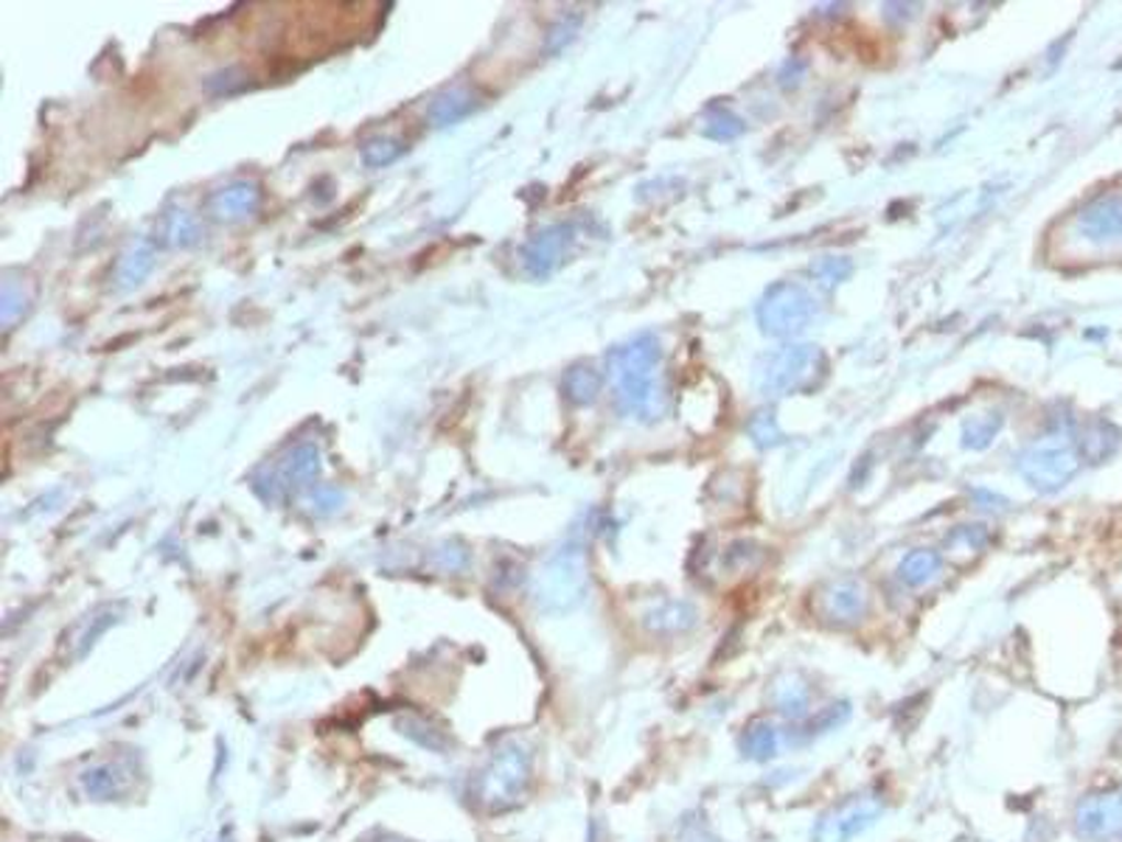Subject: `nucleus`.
Instances as JSON below:
<instances>
[{"label": "nucleus", "mask_w": 1122, "mask_h": 842, "mask_svg": "<svg viewBox=\"0 0 1122 842\" xmlns=\"http://www.w3.org/2000/svg\"><path fill=\"white\" fill-rule=\"evenodd\" d=\"M1075 441H1078L1080 461H1086V464H1103L1106 458H1111V455L1117 453L1120 433L1111 428L1109 421H1095V424H1089Z\"/></svg>", "instance_id": "nucleus-9"}, {"label": "nucleus", "mask_w": 1122, "mask_h": 842, "mask_svg": "<svg viewBox=\"0 0 1122 842\" xmlns=\"http://www.w3.org/2000/svg\"><path fill=\"white\" fill-rule=\"evenodd\" d=\"M870 596L859 581H836L822 596V616L836 627H851L867 616Z\"/></svg>", "instance_id": "nucleus-8"}, {"label": "nucleus", "mask_w": 1122, "mask_h": 842, "mask_svg": "<svg viewBox=\"0 0 1122 842\" xmlns=\"http://www.w3.org/2000/svg\"><path fill=\"white\" fill-rule=\"evenodd\" d=\"M847 719H851V705L847 702L827 705V708H822L820 713H816L814 719H809V722H806V728L800 730V733H803V742H809V739H814V735L831 733V730L842 728Z\"/></svg>", "instance_id": "nucleus-16"}, {"label": "nucleus", "mask_w": 1122, "mask_h": 842, "mask_svg": "<svg viewBox=\"0 0 1122 842\" xmlns=\"http://www.w3.org/2000/svg\"><path fill=\"white\" fill-rule=\"evenodd\" d=\"M853 273V262L845 256H822L811 265V276L816 278V284L822 287H836V284L847 281Z\"/></svg>", "instance_id": "nucleus-17"}, {"label": "nucleus", "mask_w": 1122, "mask_h": 842, "mask_svg": "<svg viewBox=\"0 0 1122 842\" xmlns=\"http://www.w3.org/2000/svg\"><path fill=\"white\" fill-rule=\"evenodd\" d=\"M1080 464L1084 461H1080L1078 453V441L1073 439L1069 430L1053 435V441H1041V444L1027 446L1017 458L1019 475L1035 491H1044V495L1064 489L1080 472Z\"/></svg>", "instance_id": "nucleus-1"}, {"label": "nucleus", "mask_w": 1122, "mask_h": 842, "mask_svg": "<svg viewBox=\"0 0 1122 842\" xmlns=\"http://www.w3.org/2000/svg\"><path fill=\"white\" fill-rule=\"evenodd\" d=\"M648 623L657 632H685L697 623V610L688 601H668L648 616Z\"/></svg>", "instance_id": "nucleus-14"}, {"label": "nucleus", "mask_w": 1122, "mask_h": 842, "mask_svg": "<svg viewBox=\"0 0 1122 842\" xmlns=\"http://www.w3.org/2000/svg\"><path fill=\"white\" fill-rule=\"evenodd\" d=\"M1002 413L997 410H988V413L971 416V419L963 424V446L968 450H988V446L997 441L999 430H1002Z\"/></svg>", "instance_id": "nucleus-13"}, {"label": "nucleus", "mask_w": 1122, "mask_h": 842, "mask_svg": "<svg viewBox=\"0 0 1122 842\" xmlns=\"http://www.w3.org/2000/svg\"><path fill=\"white\" fill-rule=\"evenodd\" d=\"M702 133L713 141H733L744 133V121L727 108H710L702 121Z\"/></svg>", "instance_id": "nucleus-15"}, {"label": "nucleus", "mask_w": 1122, "mask_h": 842, "mask_svg": "<svg viewBox=\"0 0 1122 842\" xmlns=\"http://www.w3.org/2000/svg\"><path fill=\"white\" fill-rule=\"evenodd\" d=\"M746 430H749V439H753L758 446H764V450L766 446H778L780 441H784L780 424L771 410H760V413H755L753 419H749V424H746Z\"/></svg>", "instance_id": "nucleus-18"}, {"label": "nucleus", "mask_w": 1122, "mask_h": 842, "mask_svg": "<svg viewBox=\"0 0 1122 842\" xmlns=\"http://www.w3.org/2000/svg\"><path fill=\"white\" fill-rule=\"evenodd\" d=\"M741 753L749 761H769L778 755L780 750V733L778 728L766 719H755L744 728L741 733Z\"/></svg>", "instance_id": "nucleus-10"}, {"label": "nucleus", "mask_w": 1122, "mask_h": 842, "mask_svg": "<svg viewBox=\"0 0 1122 842\" xmlns=\"http://www.w3.org/2000/svg\"><path fill=\"white\" fill-rule=\"evenodd\" d=\"M1078 231L1089 242H1120L1122 240V197H1098L1080 208Z\"/></svg>", "instance_id": "nucleus-6"}, {"label": "nucleus", "mask_w": 1122, "mask_h": 842, "mask_svg": "<svg viewBox=\"0 0 1122 842\" xmlns=\"http://www.w3.org/2000/svg\"><path fill=\"white\" fill-rule=\"evenodd\" d=\"M881 798L873 793L847 795L816 820L811 842H853L881 818Z\"/></svg>", "instance_id": "nucleus-5"}, {"label": "nucleus", "mask_w": 1122, "mask_h": 842, "mask_svg": "<svg viewBox=\"0 0 1122 842\" xmlns=\"http://www.w3.org/2000/svg\"><path fill=\"white\" fill-rule=\"evenodd\" d=\"M1122 829V793L1091 795L1078 809V831L1089 840L1114 834Z\"/></svg>", "instance_id": "nucleus-7"}, {"label": "nucleus", "mask_w": 1122, "mask_h": 842, "mask_svg": "<svg viewBox=\"0 0 1122 842\" xmlns=\"http://www.w3.org/2000/svg\"><path fill=\"white\" fill-rule=\"evenodd\" d=\"M755 314L760 332L769 337H797L816 321L820 307L803 284L778 281L766 289Z\"/></svg>", "instance_id": "nucleus-3"}, {"label": "nucleus", "mask_w": 1122, "mask_h": 842, "mask_svg": "<svg viewBox=\"0 0 1122 842\" xmlns=\"http://www.w3.org/2000/svg\"><path fill=\"white\" fill-rule=\"evenodd\" d=\"M948 545H957V542H963L966 547H974V551H979V547L988 542V529L985 525H959L957 531H954L952 536H948Z\"/></svg>", "instance_id": "nucleus-19"}, {"label": "nucleus", "mask_w": 1122, "mask_h": 842, "mask_svg": "<svg viewBox=\"0 0 1122 842\" xmlns=\"http://www.w3.org/2000/svg\"><path fill=\"white\" fill-rule=\"evenodd\" d=\"M771 702H775V710H778L780 717L791 719V722H803L811 710V691L809 686H803V683H797L795 677H789L786 683L775 686Z\"/></svg>", "instance_id": "nucleus-12"}, {"label": "nucleus", "mask_w": 1122, "mask_h": 842, "mask_svg": "<svg viewBox=\"0 0 1122 842\" xmlns=\"http://www.w3.org/2000/svg\"><path fill=\"white\" fill-rule=\"evenodd\" d=\"M816 368H822L820 348L811 346V343H789V346H780L775 352H766L755 363V390L766 399L786 397L791 390L809 385Z\"/></svg>", "instance_id": "nucleus-2"}, {"label": "nucleus", "mask_w": 1122, "mask_h": 842, "mask_svg": "<svg viewBox=\"0 0 1122 842\" xmlns=\"http://www.w3.org/2000/svg\"><path fill=\"white\" fill-rule=\"evenodd\" d=\"M943 567V556L932 547H915L910 554L903 556L901 565H898V578H901L907 587H923L929 581L937 578Z\"/></svg>", "instance_id": "nucleus-11"}, {"label": "nucleus", "mask_w": 1122, "mask_h": 842, "mask_svg": "<svg viewBox=\"0 0 1122 842\" xmlns=\"http://www.w3.org/2000/svg\"><path fill=\"white\" fill-rule=\"evenodd\" d=\"M657 365L659 343L654 337L634 340L632 346L618 354V379L621 397L632 413H654L657 410Z\"/></svg>", "instance_id": "nucleus-4"}]
</instances>
